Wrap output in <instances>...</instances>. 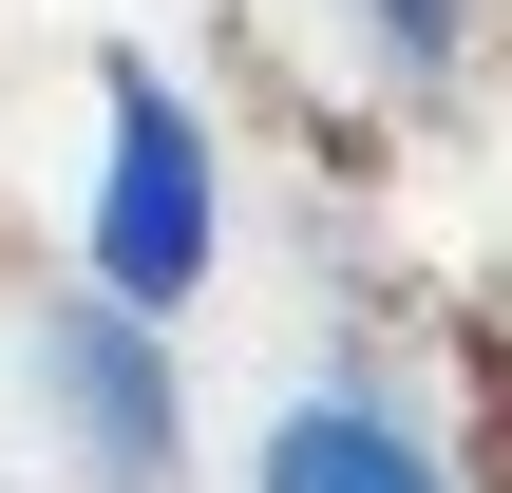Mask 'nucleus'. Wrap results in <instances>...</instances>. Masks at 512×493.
<instances>
[{
    "label": "nucleus",
    "mask_w": 512,
    "mask_h": 493,
    "mask_svg": "<svg viewBox=\"0 0 512 493\" xmlns=\"http://www.w3.org/2000/svg\"><path fill=\"white\" fill-rule=\"evenodd\" d=\"M228 266V152H209V114L171 95V57H95V171H76V285H114V304H190Z\"/></svg>",
    "instance_id": "f257e3e1"
},
{
    "label": "nucleus",
    "mask_w": 512,
    "mask_h": 493,
    "mask_svg": "<svg viewBox=\"0 0 512 493\" xmlns=\"http://www.w3.org/2000/svg\"><path fill=\"white\" fill-rule=\"evenodd\" d=\"M247 493H475L399 399H361V380H304L266 437H247Z\"/></svg>",
    "instance_id": "7ed1b4c3"
},
{
    "label": "nucleus",
    "mask_w": 512,
    "mask_h": 493,
    "mask_svg": "<svg viewBox=\"0 0 512 493\" xmlns=\"http://www.w3.org/2000/svg\"><path fill=\"white\" fill-rule=\"evenodd\" d=\"M475 19H494V0H342V38H361L380 95H456V76H475Z\"/></svg>",
    "instance_id": "20e7f679"
},
{
    "label": "nucleus",
    "mask_w": 512,
    "mask_h": 493,
    "mask_svg": "<svg viewBox=\"0 0 512 493\" xmlns=\"http://www.w3.org/2000/svg\"><path fill=\"white\" fill-rule=\"evenodd\" d=\"M19 380H38V437L76 456V493H190V380H171V323L152 304L57 285L19 323Z\"/></svg>",
    "instance_id": "f03ea898"
}]
</instances>
